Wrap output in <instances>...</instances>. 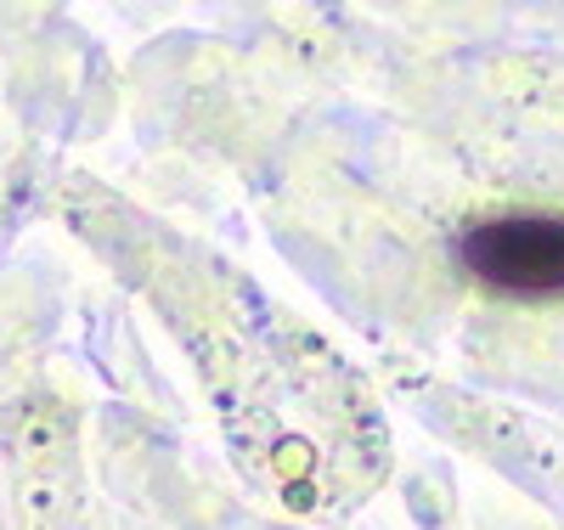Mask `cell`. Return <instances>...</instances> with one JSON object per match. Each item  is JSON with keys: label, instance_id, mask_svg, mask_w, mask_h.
Wrapping results in <instances>:
<instances>
[{"label": "cell", "instance_id": "6da1fadb", "mask_svg": "<svg viewBox=\"0 0 564 530\" xmlns=\"http://www.w3.org/2000/svg\"><path fill=\"white\" fill-rule=\"evenodd\" d=\"M457 260L468 277L508 300H564V215L558 209H508L463 226Z\"/></svg>", "mask_w": 564, "mask_h": 530}]
</instances>
